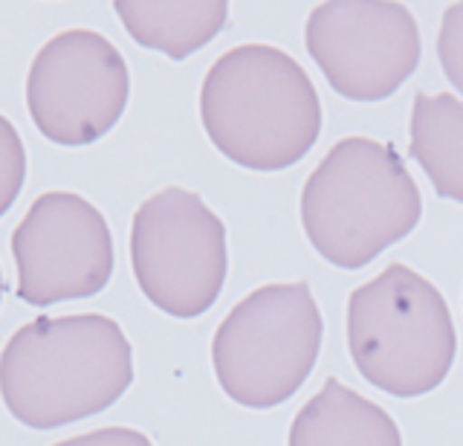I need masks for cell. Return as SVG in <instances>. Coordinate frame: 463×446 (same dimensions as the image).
I'll use <instances>...</instances> for the list:
<instances>
[{
    "mask_svg": "<svg viewBox=\"0 0 463 446\" xmlns=\"http://www.w3.org/2000/svg\"><path fill=\"white\" fill-rule=\"evenodd\" d=\"M134 383V351L101 313L41 316L0 354V397L14 421L55 429L110 409Z\"/></svg>",
    "mask_w": 463,
    "mask_h": 446,
    "instance_id": "6da1fadb",
    "label": "cell"
},
{
    "mask_svg": "<svg viewBox=\"0 0 463 446\" xmlns=\"http://www.w3.org/2000/svg\"><path fill=\"white\" fill-rule=\"evenodd\" d=\"M200 119L214 148L252 171L296 166L322 131V102L304 67L279 47L241 44L200 88Z\"/></svg>",
    "mask_w": 463,
    "mask_h": 446,
    "instance_id": "7a4b0ae2",
    "label": "cell"
},
{
    "mask_svg": "<svg viewBox=\"0 0 463 446\" xmlns=\"http://www.w3.org/2000/svg\"><path fill=\"white\" fill-rule=\"evenodd\" d=\"M420 192L400 154L368 137L336 142L304 183L301 223L330 264L359 270L420 221Z\"/></svg>",
    "mask_w": 463,
    "mask_h": 446,
    "instance_id": "3957f363",
    "label": "cell"
},
{
    "mask_svg": "<svg viewBox=\"0 0 463 446\" xmlns=\"http://www.w3.org/2000/svg\"><path fill=\"white\" fill-rule=\"evenodd\" d=\"M347 345L368 383L394 397H420L446 380L458 337L438 287L391 264L351 293Z\"/></svg>",
    "mask_w": 463,
    "mask_h": 446,
    "instance_id": "277c9868",
    "label": "cell"
},
{
    "mask_svg": "<svg viewBox=\"0 0 463 446\" xmlns=\"http://www.w3.org/2000/svg\"><path fill=\"white\" fill-rule=\"evenodd\" d=\"M322 330L307 281L258 287L232 308L214 334L217 383L241 406H281L310 377Z\"/></svg>",
    "mask_w": 463,
    "mask_h": 446,
    "instance_id": "5b68a950",
    "label": "cell"
},
{
    "mask_svg": "<svg viewBox=\"0 0 463 446\" xmlns=\"http://www.w3.org/2000/svg\"><path fill=\"white\" fill-rule=\"evenodd\" d=\"M130 264L154 308L177 319L206 313L226 281V226L200 195L168 185L130 223Z\"/></svg>",
    "mask_w": 463,
    "mask_h": 446,
    "instance_id": "8992f818",
    "label": "cell"
},
{
    "mask_svg": "<svg viewBox=\"0 0 463 446\" xmlns=\"http://www.w3.org/2000/svg\"><path fill=\"white\" fill-rule=\"evenodd\" d=\"M130 76L122 52L93 30H67L38 50L26 76V108L55 146H90L122 119Z\"/></svg>",
    "mask_w": 463,
    "mask_h": 446,
    "instance_id": "52a82bcc",
    "label": "cell"
},
{
    "mask_svg": "<svg viewBox=\"0 0 463 446\" xmlns=\"http://www.w3.org/2000/svg\"><path fill=\"white\" fill-rule=\"evenodd\" d=\"M307 50L330 88L354 102H380L420 64V33L394 0H327L307 18Z\"/></svg>",
    "mask_w": 463,
    "mask_h": 446,
    "instance_id": "ba28073f",
    "label": "cell"
},
{
    "mask_svg": "<svg viewBox=\"0 0 463 446\" xmlns=\"http://www.w3.org/2000/svg\"><path fill=\"white\" fill-rule=\"evenodd\" d=\"M18 299L47 308L96 296L113 276L110 226L90 200L47 192L33 200L12 232Z\"/></svg>",
    "mask_w": 463,
    "mask_h": 446,
    "instance_id": "9c48e42d",
    "label": "cell"
},
{
    "mask_svg": "<svg viewBox=\"0 0 463 446\" xmlns=\"http://www.w3.org/2000/svg\"><path fill=\"white\" fill-rule=\"evenodd\" d=\"M289 446H402V438L385 409L327 377L296 414Z\"/></svg>",
    "mask_w": 463,
    "mask_h": 446,
    "instance_id": "30bf717a",
    "label": "cell"
},
{
    "mask_svg": "<svg viewBox=\"0 0 463 446\" xmlns=\"http://www.w3.org/2000/svg\"><path fill=\"white\" fill-rule=\"evenodd\" d=\"M113 9L137 44L177 62L206 47L229 15L223 0H119Z\"/></svg>",
    "mask_w": 463,
    "mask_h": 446,
    "instance_id": "8fae6325",
    "label": "cell"
},
{
    "mask_svg": "<svg viewBox=\"0 0 463 446\" xmlns=\"http://www.w3.org/2000/svg\"><path fill=\"white\" fill-rule=\"evenodd\" d=\"M411 157L434 192L463 204V102L452 93H417L411 110Z\"/></svg>",
    "mask_w": 463,
    "mask_h": 446,
    "instance_id": "7c38bea8",
    "label": "cell"
},
{
    "mask_svg": "<svg viewBox=\"0 0 463 446\" xmlns=\"http://www.w3.org/2000/svg\"><path fill=\"white\" fill-rule=\"evenodd\" d=\"M26 180V148L14 125L0 113V218L18 200Z\"/></svg>",
    "mask_w": 463,
    "mask_h": 446,
    "instance_id": "4fadbf2b",
    "label": "cell"
},
{
    "mask_svg": "<svg viewBox=\"0 0 463 446\" xmlns=\"http://www.w3.org/2000/svg\"><path fill=\"white\" fill-rule=\"evenodd\" d=\"M438 55L446 79L455 84V90L463 93V4H452L443 12Z\"/></svg>",
    "mask_w": 463,
    "mask_h": 446,
    "instance_id": "5bb4252c",
    "label": "cell"
},
{
    "mask_svg": "<svg viewBox=\"0 0 463 446\" xmlns=\"http://www.w3.org/2000/svg\"><path fill=\"white\" fill-rule=\"evenodd\" d=\"M52 446H154V443L137 429L108 426V429L87 432V435H79V438H70V441H58Z\"/></svg>",
    "mask_w": 463,
    "mask_h": 446,
    "instance_id": "9a60e30c",
    "label": "cell"
},
{
    "mask_svg": "<svg viewBox=\"0 0 463 446\" xmlns=\"http://www.w3.org/2000/svg\"><path fill=\"white\" fill-rule=\"evenodd\" d=\"M0 301H4V276H0Z\"/></svg>",
    "mask_w": 463,
    "mask_h": 446,
    "instance_id": "2e32d148",
    "label": "cell"
}]
</instances>
